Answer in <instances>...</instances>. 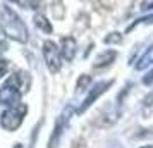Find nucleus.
Wrapping results in <instances>:
<instances>
[{
    "mask_svg": "<svg viewBox=\"0 0 153 148\" xmlns=\"http://www.w3.org/2000/svg\"><path fill=\"white\" fill-rule=\"evenodd\" d=\"M0 31L9 40H14L17 43H26L29 40V31L26 22L7 4H0Z\"/></svg>",
    "mask_w": 153,
    "mask_h": 148,
    "instance_id": "f257e3e1",
    "label": "nucleus"
},
{
    "mask_svg": "<svg viewBox=\"0 0 153 148\" xmlns=\"http://www.w3.org/2000/svg\"><path fill=\"white\" fill-rule=\"evenodd\" d=\"M29 88V74L24 71H17L12 76H9L4 85L0 86V105L16 107L21 103L22 93H26Z\"/></svg>",
    "mask_w": 153,
    "mask_h": 148,
    "instance_id": "f03ea898",
    "label": "nucleus"
},
{
    "mask_svg": "<svg viewBox=\"0 0 153 148\" xmlns=\"http://www.w3.org/2000/svg\"><path fill=\"white\" fill-rule=\"evenodd\" d=\"M26 114H28V105L26 103L9 107L0 114V126L5 131H17L22 126L24 119H26Z\"/></svg>",
    "mask_w": 153,
    "mask_h": 148,
    "instance_id": "7ed1b4c3",
    "label": "nucleus"
},
{
    "mask_svg": "<svg viewBox=\"0 0 153 148\" xmlns=\"http://www.w3.org/2000/svg\"><path fill=\"white\" fill-rule=\"evenodd\" d=\"M76 112V109L72 103L64 107V110L59 114V117H57L55 124H53V131L50 134V140H48V148H57L59 147V143H60V138H62V134L65 133V129L69 126L71 122V117H72V114Z\"/></svg>",
    "mask_w": 153,
    "mask_h": 148,
    "instance_id": "20e7f679",
    "label": "nucleus"
},
{
    "mask_svg": "<svg viewBox=\"0 0 153 148\" xmlns=\"http://www.w3.org/2000/svg\"><path fill=\"white\" fill-rule=\"evenodd\" d=\"M42 55H43L47 69L52 74H57L60 71V67H62V55H60L59 45L55 42H52V40H45L42 45Z\"/></svg>",
    "mask_w": 153,
    "mask_h": 148,
    "instance_id": "39448f33",
    "label": "nucleus"
},
{
    "mask_svg": "<svg viewBox=\"0 0 153 148\" xmlns=\"http://www.w3.org/2000/svg\"><path fill=\"white\" fill-rule=\"evenodd\" d=\"M112 85H114V79H108V81H98V83H95L93 86H90V90H88V93H86V97L83 98L81 105L76 109V112L77 114H84L105 91H107V90H108V88H112Z\"/></svg>",
    "mask_w": 153,
    "mask_h": 148,
    "instance_id": "423d86ee",
    "label": "nucleus"
},
{
    "mask_svg": "<svg viewBox=\"0 0 153 148\" xmlns=\"http://www.w3.org/2000/svg\"><path fill=\"white\" fill-rule=\"evenodd\" d=\"M60 55H62V60L65 62H72L74 57H76V52H77V42L72 38V36H64L60 40Z\"/></svg>",
    "mask_w": 153,
    "mask_h": 148,
    "instance_id": "0eeeda50",
    "label": "nucleus"
},
{
    "mask_svg": "<svg viewBox=\"0 0 153 148\" xmlns=\"http://www.w3.org/2000/svg\"><path fill=\"white\" fill-rule=\"evenodd\" d=\"M117 59V52L115 50H105V52H100L93 62V67L95 69H105L108 67L110 64H114V60Z\"/></svg>",
    "mask_w": 153,
    "mask_h": 148,
    "instance_id": "6e6552de",
    "label": "nucleus"
},
{
    "mask_svg": "<svg viewBox=\"0 0 153 148\" xmlns=\"http://www.w3.org/2000/svg\"><path fill=\"white\" fill-rule=\"evenodd\" d=\"M150 65H153V43H152V47H148L145 54L139 57V60L136 62L134 67L138 71H145V69H148Z\"/></svg>",
    "mask_w": 153,
    "mask_h": 148,
    "instance_id": "1a4fd4ad",
    "label": "nucleus"
},
{
    "mask_svg": "<svg viewBox=\"0 0 153 148\" xmlns=\"http://www.w3.org/2000/svg\"><path fill=\"white\" fill-rule=\"evenodd\" d=\"M35 26L38 29H42L43 33H47V35H50V33L53 31V28H52L50 21L45 17V16H42V14H36L35 16Z\"/></svg>",
    "mask_w": 153,
    "mask_h": 148,
    "instance_id": "9d476101",
    "label": "nucleus"
},
{
    "mask_svg": "<svg viewBox=\"0 0 153 148\" xmlns=\"http://www.w3.org/2000/svg\"><path fill=\"white\" fill-rule=\"evenodd\" d=\"M90 83H91V78L88 76V74H83L81 78L77 79V85H76V91L77 93H81V91H88L90 88Z\"/></svg>",
    "mask_w": 153,
    "mask_h": 148,
    "instance_id": "9b49d317",
    "label": "nucleus"
},
{
    "mask_svg": "<svg viewBox=\"0 0 153 148\" xmlns=\"http://www.w3.org/2000/svg\"><path fill=\"white\" fill-rule=\"evenodd\" d=\"M103 42L107 45H119V43H122V35L117 33V31H114V33H108V35L103 38Z\"/></svg>",
    "mask_w": 153,
    "mask_h": 148,
    "instance_id": "f8f14e48",
    "label": "nucleus"
},
{
    "mask_svg": "<svg viewBox=\"0 0 153 148\" xmlns=\"http://www.w3.org/2000/svg\"><path fill=\"white\" fill-rule=\"evenodd\" d=\"M139 24H153V14L145 16V17H139V19H136V21H134V22L131 24V26L127 28V33H129L131 29H134L136 26H139Z\"/></svg>",
    "mask_w": 153,
    "mask_h": 148,
    "instance_id": "ddd939ff",
    "label": "nucleus"
},
{
    "mask_svg": "<svg viewBox=\"0 0 153 148\" xmlns=\"http://www.w3.org/2000/svg\"><path fill=\"white\" fill-rule=\"evenodd\" d=\"M9 71V60H5V59H0V78L2 76H5Z\"/></svg>",
    "mask_w": 153,
    "mask_h": 148,
    "instance_id": "4468645a",
    "label": "nucleus"
},
{
    "mask_svg": "<svg viewBox=\"0 0 153 148\" xmlns=\"http://www.w3.org/2000/svg\"><path fill=\"white\" fill-rule=\"evenodd\" d=\"M143 85L146 86H153V69L146 72V76H143Z\"/></svg>",
    "mask_w": 153,
    "mask_h": 148,
    "instance_id": "2eb2a0df",
    "label": "nucleus"
},
{
    "mask_svg": "<svg viewBox=\"0 0 153 148\" xmlns=\"http://www.w3.org/2000/svg\"><path fill=\"white\" fill-rule=\"evenodd\" d=\"M153 9V2H143V4H141V10H152Z\"/></svg>",
    "mask_w": 153,
    "mask_h": 148,
    "instance_id": "dca6fc26",
    "label": "nucleus"
},
{
    "mask_svg": "<svg viewBox=\"0 0 153 148\" xmlns=\"http://www.w3.org/2000/svg\"><path fill=\"white\" fill-rule=\"evenodd\" d=\"M143 103H145V107H152L153 105V95H152V93H150V95L145 98V102H143Z\"/></svg>",
    "mask_w": 153,
    "mask_h": 148,
    "instance_id": "f3484780",
    "label": "nucleus"
},
{
    "mask_svg": "<svg viewBox=\"0 0 153 148\" xmlns=\"http://www.w3.org/2000/svg\"><path fill=\"white\" fill-rule=\"evenodd\" d=\"M5 48H7V45H5L4 42H0V54H2V52H5Z\"/></svg>",
    "mask_w": 153,
    "mask_h": 148,
    "instance_id": "a211bd4d",
    "label": "nucleus"
},
{
    "mask_svg": "<svg viewBox=\"0 0 153 148\" xmlns=\"http://www.w3.org/2000/svg\"><path fill=\"white\" fill-rule=\"evenodd\" d=\"M12 148H22V145H21V143H16V145H14Z\"/></svg>",
    "mask_w": 153,
    "mask_h": 148,
    "instance_id": "6ab92c4d",
    "label": "nucleus"
},
{
    "mask_svg": "<svg viewBox=\"0 0 153 148\" xmlns=\"http://www.w3.org/2000/svg\"><path fill=\"white\" fill-rule=\"evenodd\" d=\"M141 148H153V147H141Z\"/></svg>",
    "mask_w": 153,
    "mask_h": 148,
    "instance_id": "aec40b11",
    "label": "nucleus"
}]
</instances>
